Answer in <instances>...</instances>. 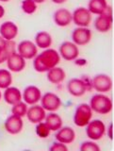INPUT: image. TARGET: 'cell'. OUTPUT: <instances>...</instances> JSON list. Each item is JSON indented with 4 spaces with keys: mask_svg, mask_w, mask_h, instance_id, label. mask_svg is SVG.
I'll list each match as a JSON object with an SVG mask.
<instances>
[{
    "mask_svg": "<svg viewBox=\"0 0 114 151\" xmlns=\"http://www.w3.org/2000/svg\"><path fill=\"white\" fill-rule=\"evenodd\" d=\"M60 61V56L58 51L52 48H46L34 58L33 67L38 73H44L51 68L56 67Z\"/></svg>",
    "mask_w": 114,
    "mask_h": 151,
    "instance_id": "1",
    "label": "cell"
},
{
    "mask_svg": "<svg viewBox=\"0 0 114 151\" xmlns=\"http://www.w3.org/2000/svg\"><path fill=\"white\" fill-rule=\"evenodd\" d=\"M90 107L92 111L99 114H108L112 111L113 104L111 99L102 93H96L91 98Z\"/></svg>",
    "mask_w": 114,
    "mask_h": 151,
    "instance_id": "2",
    "label": "cell"
},
{
    "mask_svg": "<svg viewBox=\"0 0 114 151\" xmlns=\"http://www.w3.org/2000/svg\"><path fill=\"white\" fill-rule=\"evenodd\" d=\"M92 117V111L89 104L82 103L75 109L74 114V123L75 126L83 127L88 125Z\"/></svg>",
    "mask_w": 114,
    "mask_h": 151,
    "instance_id": "3",
    "label": "cell"
},
{
    "mask_svg": "<svg viewBox=\"0 0 114 151\" xmlns=\"http://www.w3.org/2000/svg\"><path fill=\"white\" fill-rule=\"evenodd\" d=\"M113 23V16H112V9L110 6H108L106 11L102 13L101 15H99L95 20H94V27L96 28V30L105 33L108 32L111 28Z\"/></svg>",
    "mask_w": 114,
    "mask_h": 151,
    "instance_id": "4",
    "label": "cell"
},
{
    "mask_svg": "<svg viewBox=\"0 0 114 151\" xmlns=\"http://www.w3.org/2000/svg\"><path fill=\"white\" fill-rule=\"evenodd\" d=\"M106 126L104 122L96 119L93 121H90L86 126V134L88 138L93 141L100 140L106 133Z\"/></svg>",
    "mask_w": 114,
    "mask_h": 151,
    "instance_id": "5",
    "label": "cell"
},
{
    "mask_svg": "<svg viewBox=\"0 0 114 151\" xmlns=\"http://www.w3.org/2000/svg\"><path fill=\"white\" fill-rule=\"evenodd\" d=\"M92 89L98 93H108L112 88V80L106 74H98L92 79Z\"/></svg>",
    "mask_w": 114,
    "mask_h": 151,
    "instance_id": "6",
    "label": "cell"
},
{
    "mask_svg": "<svg viewBox=\"0 0 114 151\" xmlns=\"http://www.w3.org/2000/svg\"><path fill=\"white\" fill-rule=\"evenodd\" d=\"M41 106L47 111H56L61 107V100L56 93H46L41 97Z\"/></svg>",
    "mask_w": 114,
    "mask_h": 151,
    "instance_id": "7",
    "label": "cell"
},
{
    "mask_svg": "<svg viewBox=\"0 0 114 151\" xmlns=\"http://www.w3.org/2000/svg\"><path fill=\"white\" fill-rule=\"evenodd\" d=\"M72 21L77 27H87L92 21V13L86 8H77L72 13Z\"/></svg>",
    "mask_w": 114,
    "mask_h": 151,
    "instance_id": "8",
    "label": "cell"
},
{
    "mask_svg": "<svg viewBox=\"0 0 114 151\" xmlns=\"http://www.w3.org/2000/svg\"><path fill=\"white\" fill-rule=\"evenodd\" d=\"M18 54L22 56L25 60H31L34 59L38 55V47L37 45L31 41H22L17 46Z\"/></svg>",
    "mask_w": 114,
    "mask_h": 151,
    "instance_id": "9",
    "label": "cell"
},
{
    "mask_svg": "<svg viewBox=\"0 0 114 151\" xmlns=\"http://www.w3.org/2000/svg\"><path fill=\"white\" fill-rule=\"evenodd\" d=\"M59 54L65 60H75L79 55L77 45L72 42H64L60 46Z\"/></svg>",
    "mask_w": 114,
    "mask_h": 151,
    "instance_id": "10",
    "label": "cell"
},
{
    "mask_svg": "<svg viewBox=\"0 0 114 151\" xmlns=\"http://www.w3.org/2000/svg\"><path fill=\"white\" fill-rule=\"evenodd\" d=\"M92 39V31L88 27H78L72 33L73 42L77 45H85Z\"/></svg>",
    "mask_w": 114,
    "mask_h": 151,
    "instance_id": "11",
    "label": "cell"
},
{
    "mask_svg": "<svg viewBox=\"0 0 114 151\" xmlns=\"http://www.w3.org/2000/svg\"><path fill=\"white\" fill-rule=\"evenodd\" d=\"M5 129L9 134H18L20 133L23 129L24 127V122L22 120V117L11 114L7 118V120L5 121Z\"/></svg>",
    "mask_w": 114,
    "mask_h": 151,
    "instance_id": "12",
    "label": "cell"
},
{
    "mask_svg": "<svg viewBox=\"0 0 114 151\" xmlns=\"http://www.w3.org/2000/svg\"><path fill=\"white\" fill-rule=\"evenodd\" d=\"M42 93L41 90L34 85H29L27 86L23 92L22 98L24 99L25 103L27 105H34L41 100Z\"/></svg>",
    "mask_w": 114,
    "mask_h": 151,
    "instance_id": "13",
    "label": "cell"
},
{
    "mask_svg": "<svg viewBox=\"0 0 114 151\" xmlns=\"http://www.w3.org/2000/svg\"><path fill=\"white\" fill-rule=\"evenodd\" d=\"M45 111H46L42 106L34 104V105H31L29 109H27L26 115L30 123H32V124H38V123L44 121L46 116Z\"/></svg>",
    "mask_w": 114,
    "mask_h": 151,
    "instance_id": "14",
    "label": "cell"
},
{
    "mask_svg": "<svg viewBox=\"0 0 114 151\" xmlns=\"http://www.w3.org/2000/svg\"><path fill=\"white\" fill-rule=\"evenodd\" d=\"M7 65L9 71L14 73L21 72L26 67V60L16 52H13L7 59Z\"/></svg>",
    "mask_w": 114,
    "mask_h": 151,
    "instance_id": "15",
    "label": "cell"
},
{
    "mask_svg": "<svg viewBox=\"0 0 114 151\" xmlns=\"http://www.w3.org/2000/svg\"><path fill=\"white\" fill-rule=\"evenodd\" d=\"M18 34V27L11 21L4 22L0 26V36L6 41H11Z\"/></svg>",
    "mask_w": 114,
    "mask_h": 151,
    "instance_id": "16",
    "label": "cell"
},
{
    "mask_svg": "<svg viewBox=\"0 0 114 151\" xmlns=\"http://www.w3.org/2000/svg\"><path fill=\"white\" fill-rule=\"evenodd\" d=\"M58 132L56 133V140L65 145L72 144L75 140V130L70 127H61Z\"/></svg>",
    "mask_w": 114,
    "mask_h": 151,
    "instance_id": "17",
    "label": "cell"
},
{
    "mask_svg": "<svg viewBox=\"0 0 114 151\" xmlns=\"http://www.w3.org/2000/svg\"><path fill=\"white\" fill-rule=\"evenodd\" d=\"M67 90L70 94L73 96H82L87 92L86 87L82 81L81 78H72L67 83Z\"/></svg>",
    "mask_w": 114,
    "mask_h": 151,
    "instance_id": "18",
    "label": "cell"
},
{
    "mask_svg": "<svg viewBox=\"0 0 114 151\" xmlns=\"http://www.w3.org/2000/svg\"><path fill=\"white\" fill-rule=\"evenodd\" d=\"M54 22L59 27H66L72 23V12L67 9H59L54 13Z\"/></svg>",
    "mask_w": 114,
    "mask_h": 151,
    "instance_id": "19",
    "label": "cell"
},
{
    "mask_svg": "<svg viewBox=\"0 0 114 151\" xmlns=\"http://www.w3.org/2000/svg\"><path fill=\"white\" fill-rule=\"evenodd\" d=\"M4 100L9 105H14L18 102L22 101V93L16 87H8L4 92Z\"/></svg>",
    "mask_w": 114,
    "mask_h": 151,
    "instance_id": "20",
    "label": "cell"
},
{
    "mask_svg": "<svg viewBox=\"0 0 114 151\" xmlns=\"http://www.w3.org/2000/svg\"><path fill=\"white\" fill-rule=\"evenodd\" d=\"M65 77H66L65 71L62 68L58 67V66L51 68L50 70L47 71V79L53 84L61 83L65 79Z\"/></svg>",
    "mask_w": 114,
    "mask_h": 151,
    "instance_id": "21",
    "label": "cell"
},
{
    "mask_svg": "<svg viewBox=\"0 0 114 151\" xmlns=\"http://www.w3.org/2000/svg\"><path fill=\"white\" fill-rule=\"evenodd\" d=\"M44 121L46 126L49 127L51 131H57L62 127V119H61V117L59 114L54 113V111H51V113H48L45 116Z\"/></svg>",
    "mask_w": 114,
    "mask_h": 151,
    "instance_id": "22",
    "label": "cell"
},
{
    "mask_svg": "<svg viewBox=\"0 0 114 151\" xmlns=\"http://www.w3.org/2000/svg\"><path fill=\"white\" fill-rule=\"evenodd\" d=\"M35 45L42 49L49 48L52 45V37L48 32L40 31L35 36Z\"/></svg>",
    "mask_w": 114,
    "mask_h": 151,
    "instance_id": "23",
    "label": "cell"
},
{
    "mask_svg": "<svg viewBox=\"0 0 114 151\" xmlns=\"http://www.w3.org/2000/svg\"><path fill=\"white\" fill-rule=\"evenodd\" d=\"M107 0H90L88 4V9L89 12L92 14H97L101 15L108 8Z\"/></svg>",
    "mask_w": 114,
    "mask_h": 151,
    "instance_id": "24",
    "label": "cell"
},
{
    "mask_svg": "<svg viewBox=\"0 0 114 151\" xmlns=\"http://www.w3.org/2000/svg\"><path fill=\"white\" fill-rule=\"evenodd\" d=\"M13 52H15V42L12 40L7 41L6 46L3 49H0V64L5 63L9 58V56Z\"/></svg>",
    "mask_w": 114,
    "mask_h": 151,
    "instance_id": "25",
    "label": "cell"
},
{
    "mask_svg": "<svg viewBox=\"0 0 114 151\" xmlns=\"http://www.w3.org/2000/svg\"><path fill=\"white\" fill-rule=\"evenodd\" d=\"M12 83L11 74L7 69H0V89H6Z\"/></svg>",
    "mask_w": 114,
    "mask_h": 151,
    "instance_id": "26",
    "label": "cell"
},
{
    "mask_svg": "<svg viewBox=\"0 0 114 151\" xmlns=\"http://www.w3.org/2000/svg\"><path fill=\"white\" fill-rule=\"evenodd\" d=\"M27 104L25 102H18L16 104L12 105L11 108V113L14 115H17V116H20V117H24L26 116L27 114Z\"/></svg>",
    "mask_w": 114,
    "mask_h": 151,
    "instance_id": "27",
    "label": "cell"
},
{
    "mask_svg": "<svg viewBox=\"0 0 114 151\" xmlns=\"http://www.w3.org/2000/svg\"><path fill=\"white\" fill-rule=\"evenodd\" d=\"M50 129L49 127L46 126L45 123L44 122H40L37 124V127H36V129H35V132L36 134L40 137L42 139H45L47 138L49 135H50Z\"/></svg>",
    "mask_w": 114,
    "mask_h": 151,
    "instance_id": "28",
    "label": "cell"
},
{
    "mask_svg": "<svg viewBox=\"0 0 114 151\" xmlns=\"http://www.w3.org/2000/svg\"><path fill=\"white\" fill-rule=\"evenodd\" d=\"M21 8L25 13L33 14L37 11V4L33 0H23Z\"/></svg>",
    "mask_w": 114,
    "mask_h": 151,
    "instance_id": "29",
    "label": "cell"
},
{
    "mask_svg": "<svg viewBox=\"0 0 114 151\" xmlns=\"http://www.w3.org/2000/svg\"><path fill=\"white\" fill-rule=\"evenodd\" d=\"M80 150L81 151H100V146L94 142L87 141L80 145Z\"/></svg>",
    "mask_w": 114,
    "mask_h": 151,
    "instance_id": "30",
    "label": "cell"
},
{
    "mask_svg": "<svg viewBox=\"0 0 114 151\" xmlns=\"http://www.w3.org/2000/svg\"><path fill=\"white\" fill-rule=\"evenodd\" d=\"M51 151H67L68 147L65 144L60 143V142H56L50 146Z\"/></svg>",
    "mask_w": 114,
    "mask_h": 151,
    "instance_id": "31",
    "label": "cell"
},
{
    "mask_svg": "<svg viewBox=\"0 0 114 151\" xmlns=\"http://www.w3.org/2000/svg\"><path fill=\"white\" fill-rule=\"evenodd\" d=\"M82 79V81L85 85V87H86V90L89 92L92 91V79L90 78L89 77H87V76H83L82 78H80Z\"/></svg>",
    "mask_w": 114,
    "mask_h": 151,
    "instance_id": "32",
    "label": "cell"
},
{
    "mask_svg": "<svg viewBox=\"0 0 114 151\" xmlns=\"http://www.w3.org/2000/svg\"><path fill=\"white\" fill-rule=\"evenodd\" d=\"M108 130V138H110V140H113V123H111V124L110 125Z\"/></svg>",
    "mask_w": 114,
    "mask_h": 151,
    "instance_id": "33",
    "label": "cell"
},
{
    "mask_svg": "<svg viewBox=\"0 0 114 151\" xmlns=\"http://www.w3.org/2000/svg\"><path fill=\"white\" fill-rule=\"evenodd\" d=\"M6 44H7V41L0 36V49H3L4 47L6 46Z\"/></svg>",
    "mask_w": 114,
    "mask_h": 151,
    "instance_id": "34",
    "label": "cell"
},
{
    "mask_svg": "<svg viewBox=\"0 0 114 151\" xmlns=\"http://www.w3.org/2000/svg\"><path fill=\"white\" fill-rule=\"evenodd\" d=\"M4 14H5V9H4L3 6L0 5V19H1L4 16Z\"/></svg>",
    "mask_w": 114,
    "mask_h": 151,
    "instance_id": "35",
    "label": "cell"
},
{
    "mask_svg": "<svg viewBox=\"0 0 114 151\" xmlns=\"http://www.w3.org/2000/svg\"><path fill=\"white\" fill-rule=\"evenodd\" d=\"M66 1H67V0H52V2L55 4H63Z\"/></svg>",
    "mask_w": 114,
    "mask_h": 151,
    "instance_id": "36",
    "label": "cell"
},
{
    "mask_svg": "<svg viewBox=\"0 0 114 151\" xmlns=\"http://www.w3.org/2000/svg\"><path fill=\"white\" fill-rule=\"evenodd\" d=\"M36 4H41V3H44L45 0H33Z\"/></svg>",
    "mask_w": 114,
    "mask_h": 151,
    "instance_id": "37",
    "label": "cell"
},
{
    "mask_svg": "<svg viewBox=\"0 0 114 151\" xmlns=\"http://www.w3.org/2000/svg\"><path fill=\"white\" fill-rule=\"evenodd\" d=\"M0 1H2V2H9V0H0Z\"/></svg>",
    "mask_w": 114,
    "mask_h": 151,
    "instance_id": "38",
    "label": "cell"
},
{
    "mask_svg": "<svg viewBox=\"0 0 114 151\" xmlns=\"http://www.w3.org/2000/svg\"><path fill=\"white\" fill-rule=\"evenodd\" d=\"M1 96H2V94H1V91H0V99H1Z\"/></svg>",
    "mask_w": 114,
    "mask_h": 151,
    "instance_id": "39",
    "label": "cell"
}]
</instances>
